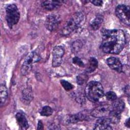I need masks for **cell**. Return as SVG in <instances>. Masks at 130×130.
<instances>
[{"instance_id": "1", "label": "cell", "mask_w": 130, "mask_h": 130, "mask_svg": "<svg viewBox=\"0 0 130 130\" xmlns=\"http://www.w3.org/2000/svg\"><path fill=\"white\" fill-rule=\"evenodd\" d=\"M102 43L101 48L106 53L117 54L123 49L125 44L124 31L119 29H101Z\"/></svg>"}, {"instance_id": "2", "label": "cell", "mask_w": 130, "mask_h": 130, "mask_svg": "<svg viewBox=\"0 0 130 130\" xmlns=\"http://www.w3.org/2000/svg\"><path fill=\"white\" fill-rule=\"evenodd\" d=\"M85 94L86 98L93 103H97L103 99L105 93L102 85L99 82L91 81L86 86Z\"/></svg>"}, {"instance_id": "3", "label": "cell", "mask_w": 130, "mask_h": 130, "mask_svg": "<svg viewBox=\"0 0 130 130\" xmlns=\"http://www.w3.org/2000/svg\"><path fill=\"white\" fill-rule=\"evenodd\" d=\"M84 19L82 13L79 12L74 13L66 22L60 31V34L67 36L75 31L80 26Z\"/></svg>"}, {"instance_id": "4", "label": "cell", "mask_w": 130, "mask_h": 130, "mask_svg": "<svg viewBox=\"0 0 130 130\" xmlns=\"http://www.w3.org/2000/svg\"><path fill=\"white\" fill-rule=\"evenodd\" d=\"M20 13L17 7L14 4H11L6 8V19L8 25L12 28L19 21Z\"/></svg>"}, {"instance_id": "5", "label": "cell", "mask_w": 130, "mask_h": 130, "mask_svg": "<svg viewBox=\"0 0 130 130\" xmlns=\"http://www.w3.org/2000/svg\"><path fill=\"white\" fill-rule=\"evenodd\" d=\"M41 59L40 55L35 51L29 53L25 57L21 68L22 75H26L31 71L32 64L39 61Z\"/></svg>"}, {"instance_id": "6", "label": "cell", "mask_w": 130, "mask_h": 130, "mask_svg": "<svg viewBox=\"0 0 130 130\" xmlns=\"http://www.w3.org/2000/svg\"><path fill=\"white\" fill-rule=\"evenodd\" d=\"M115 14L120 21L127 26L129 25L130 8L128 6L118 5L115 9Z\"/></svg>"}, {"instance_id": "7", "label": "cell", "mask_w": 130, "mask_h": 130, "mask_svg": "<svg viewBox=\"0 0 130 130\" xmlns=\"http://www.w3.org/2000/svg\"><path fill=\"white\" fill-rule=\"evenodd\" d=\"M60 22L61 19L59 16L56 14H50L47 17L45 25L48 30L53 31L58 27Z\"/></svg>"}, {"instance_id": "8", "label": "cell", "mask_w": 130, "mask_h": 130, "mask_svg": "<svg viewBox=\"0 0 130 130\" xmlns=\"http://www.w3.org/2000/svg\"><path fill=\"white\" fill-rule=\"evenodd\" d=\"M111 106L107 104L99 106L94 108L90 112V115L94 118H101L109 115L111 110Z\"/></svg>"}, {"instance_id": "9", "label": "cell", "mask_w": 130, "mask_h": 130, "mask_svg": "<svg viewBox=\"0 0 130 130\" xmlns=\"http://www.w3.org/2000/svg\"><path fill=\"white\" fill-rule=\"evenodd\" d=\"M64 53L63 48L60 46H55L53 48L52 51V67H57L61 64Z\"/></svg>"}, {"instance_id": "10", "label": "cell", "mask_w": 130, "mask_h": 130, "mask_svg": "<svg viewBox=\"0 0 130 130\" xmlns=\"http://www.w3.org/2000/svg\"><path fill=\"white\" fill-rule=\"evenodd\" d=\"M111 122L109 117H103L99 118L94 124V129H112L111 126Z\"/></svg>"}, {"instance_id": "11", "label": "cell", "mask_w": 130, "mask_h": 130, "mask_svg": "<svg viewBox=\"0 0 130 130\" xmlns=\"http://www.w3.org/2000/svg\"><path fill=\"white\" fill-rule=\"evenodd\" d=\"M106 63L111 69L119 73L122 72V64L118 58L115 57H109L106 59Z\"/></svg>"}, {"instance_id": "12", "label": "cell", "mask_w": 130, "mask_h": 130, "mask_svg": "<svg viewBox=\"0 0 130 130\" xmlns=\"http://www.w3.org/2000/svg\"><path fill=\"white\" fill-rule=\"evenodd\" d=\"M59 1H45L42 3V7L48 11H52L58 9L61 5Z\"/></svg>"}, {"instance_id": "13", "label": "cell", "mask_w": 130, "mask_h": 130, "mask_svg": "<svg viewBox=\"0 0 130 130\" xmlns=\"http://www.w3.org/2000/svg\"><path fill=\"white\" fill-rule=\"evenodd\" d=\"M16 119L19 126L22 129H26L29 127L27 120L24 114L22 112H18L16 115Z\"/></svg>"}, {"instance_id": "14", "label": "cell", "mask_w": 130, "mask_h": 130, "mask_svg": "<svg viewBox=\"0 0 130 130\" xmlns=\"http://www.w3.org/2000/svg\"><path fill=\"white\" fill-rule=\"evenodd\" d=\"M112 102L113 103L111 106L112 110L121 113L125 107V104L123 101L121 99L117 98L116 100Z\"/></svg>"}, {"instance_id": "15", "label": "cell", "mask_w": 130, "mask_h": 130, "mask_svg": "<svg viewBox=\"0 0 130 130\" xmlns=\"http://www.w3.org/2000/svg\"><path fill=\"white\" fill-rule=\"evenodd\" d=\"M85 119L86 116L82 112H80L70 116L67 119V122L69 123H75L85 120Z\"/></svg>"}, {"instance_id": "16", "label": "cell", "mask_w": 130, "mask_h": 130, "mask_svg": "<svg viewBox=\"0 0 130 130\" xmlns=\"http://www.w3.org/2000/svg\"><path fill=\"white\" fill-rule=\"evenodd\" d=\"M98 67V61L97 59L94 57H90L88 60V62L87 64L86 72L87 73H91L94 72Z\"/></svg>"}, {"instance_id": "17", "label": "cell", "mask_w": 130, "mask_h": 130, "mask_svg": "<svg viewBox=\"0 0 130 130\" xmlns=\"http://www.w3.org/2000/svg\"><path fill=\"white\" fill-rule=\"evenodd\" d=\"M103 16L101 15H98L95 16L94 19L90 23V26L93 30H97L98 29L103 21Z\"/></svg>"}, {"instance_id": "18", "label": "cell", "mask_w": 130, "mask_h": 130, "mask_svg": "<svg viewBox=\"0 0 130 130\" xmlns=\"http://www.w3.org/2000/svg\"><path fill=\"white\" fill-rule=\"evenodd\" d=\"M8 90L7 88L4 84H1L0 87V98H1V106L4 105L8 98Z\"/></svg>"}, {"instance_id": "19", "label": "cell", "mask_w": 130, "mask_h": 130, "mask_svg": "<svg viewBox=\"0 0 130 130\" xmlns=\"http://www.w3.org/2000/svg\"><path fill=\"white\" fill-rule=\"evenodd\" d=\"M120 114L121 113L111 109L108 115L111 123L115 124L118 123L120 119Z\"/></svg>"}, {"instance_id": "20", "label": "cell", "mask_w": 130, "mask_h": 130, "mask_svg": "<svg viewBox=\"0 0 130 130\" xmlns=\"http://www.w3.org/2000/svg\"><path fill=\"white\" fill-rule=\"evenodd\" d=\"M82 45H83L82 43L80 40L75 41L71 44L72 51L74 53H77L81 50V49L82 47Z\"/></svg>"}, {"instance_id": "21", "label": "cell", "mask_w": 130, "mask_h": 130, "mask_svg": "<svg viewBox=\"0 0 130 130\" xmlns=\"http://www.w3.org/2000/svg\"><path fill=\"white\" fill-rule=\"evenodd\" d=\"M22 98L27 102H30L32 98V92L30 89L27 88L22 91Z\"/></svg>"}, {"instance_id": "22", "label": "cell", "mask_w": 130, "mask_h": 130, "mask_svg": "<svg viewBox=\"0 0 130 130\" xmlns=\"http://www.w3.org/2000/svg\"><path fill=\"white\" fill-rule=\"evenodd\" d=\"M77 83L80 85H82L84 84L88 80V76L86 74L82 73L79 74L77 76Z\"/></svg>"}, {"instance_id": "23", "label": "cell", "mask_w": 130, "mask_h": 130, "mask_svg": "<svg viewBox=\"0 0 130 130\" xmlns=\"http://www.w3.org/2000/svg\"><path fill=\"white\" fill-rule=\"evenodd\" d=\"M52 109L50 107L47 106L43 107L40 112L41 115L44 116H49L52 115Z\"/></svg>"}, {"instance_id": "24", "label": "cell", "mask_w": 130, "mask_h": 130, "mask_svg": "<svg viewBox=\"0 0 130 130\" xmlns=\"http://www.w3.org/2000/svg\"><path fill=\"white\" fill-rule=\"evenodd\" d=\"M60 84L66 91H70L72 90L74 87L72 84H71L70 82L64 80H62L60 81Z\"/></svg>"}, {"instance_id": "25", "label": "cell", "mask_w": 130, "mask_h": 130, "mask_svg": "<svg viewBox=\"0 0 130 130\" xmlns=\"http://www.w3.org/2000/svg\"><path fill=\"white\" fill-rule=\"evenodd\" d=\"M106 99L110 101H113L117 99V95L116 93L113 91H108L105 94Z\"/></svg>"}, {"instance_id": "26", "label": "cell", "mask_w": 130, "mask_h": 130, "mask_svg": "<svg viewBox=\"0 0 130 130\" xmlns=\"http://www.w3.org/2000/svg\"><path fill=\"white\" fill-rule=\"evenodd\" d=\"M72 61H73V63H74L75 64L77 65L80 67H84L85 66L83 62V61H82V60L77 56H75L73 58Z\"/></svg>"}, {"instance_id": "27", "label": "cell", "mask_w": 130, "mask_h": 130, "mask_svg": "<svg viewBox=\"0 0 130 130\" xmlns=\"http://www.w3.org/2000/svg\"><path fill=\"white\" fill-rule=\"evenodd\" d=\"M74 98L76 101L80 104H82L84 102H85L84 96L83 95L82 93H81L80 92H77V93H75Z\"/></svg>"}, {"instance_id": "28", "label": "cell", "mask_w": 130, "mask_h": 130, "mask_svg": "<svg viewBox=\"0 0 130 130\" xmlns=\"http://www.w3.org/2000/svg\"><path fill=\"white\" fill-rule=\"evenodd\" d=\"M93 5L96 6H102L103 5V1H90Z\"/></svg>"}, {"instance_id": "29", "label": "cell", "mask_w": 130, "mask_h": 130, "mask_svg": "<svg viewBox=\"0 0 130 130\" xmlns=\"http://www.w3.org/2000/svg\"><path fill=\"white\" fill-rule=\"evenodd\" d=\"M124 92L125 93V94H126L128 95V96L129 97V85H127L125 87V88H124Z\"/></svg>"}, {"instance_id": "30", "label": "cell", "mask_w": 130, "mask_h": 130, "mask_svg": "<svg viewBox=\"0 0 130 130\" xmlns=\"http://www.w3.org/2000/svg\"><path fill=\"white\" fill-rule=\"evenodd\" d=\"M38 129H43V123L42 122V121L39 120L38 123V127H37Z\"/></svg>"}, {"instance_id": "31", "label": "cell", "mask_w": 130, "mask_h": 130, "mask_svg": "<svg viewBox=\"0 0 130 130\" xmlns=\"http://www.w3.org/2000/svg\"><path fill=\"white\" fill-rule=\"evenodd\" d=\"M125 125L126 126L128 127H129V118H128L126 121H125Z\"/></svg>"}]
</instances>
